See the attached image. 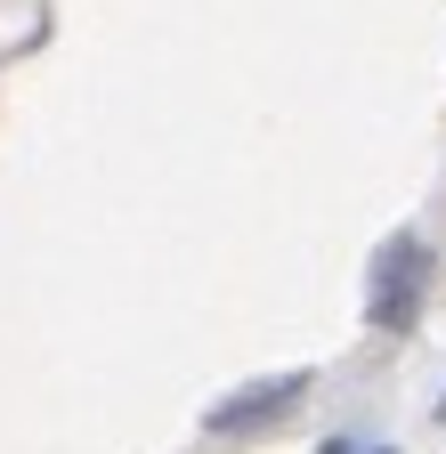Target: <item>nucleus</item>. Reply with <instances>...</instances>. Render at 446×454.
I'll use <instances>...</instances> for the list:
<instances>
[{
    "label": "nucleus",
    "instance_id": "obj_1",
    "mask_svg": "<svg viewBox=\"0 0 446 454\" xmlns=\"http://www.w3.org/2000/svg\"><path fill=\"white\" fill-rule=\"evenodd\" d=\"M422 244L414 236H389L381 252H373V284H365V301H373V325L381 333H406L414 325V309H422Z\"/></svg>",
    "mask_w": 446,
    "mask_h": 454
},
{
    "label": "nucleus",
    "instance_id": "obj_2",
    "mask_svg": "<svg viewBox=\"0 0 446 454\" xmlns=\"http://www.w3.org/2000/svg\"><path fill=\"white\" fill-rule=\"evenodd\" d=\"M301 389H309V373H276L268 389H252V397H228V406H211V430H252V422H268V414H285Z\"/></svg>",
    "mask_w": 446,
    "mask_h": 454
},
{
    "label": "nucleus",
    "instance_id": "obj_3",
    "mask_svg": "<svg viewBox=\"0 0 446 454\" xmlns=\"http://www.w3.org/2000/svg\"><path fill=\"white\" fill-rule=\"evenodd\" d=\"M325 454H357V446H349V438H333V446H325Z\"/></svg>",
    "mask_w": 446,
    "mask_h": 454
}]
</instances>
